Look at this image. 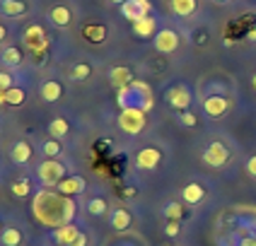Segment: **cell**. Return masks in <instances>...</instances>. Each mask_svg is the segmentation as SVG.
<instances>
[{"label":"cell","mask_w":256,"mask_h":246,"mask_svg":"<svg viewBox=\"0 0 256 246\" xmlns=\"http://www.w3.org/2000/svg\"><path fill=\"white\" fill-rule=\"evenodd\" d=\"M87 242H90V237H87V234H80V237L75 239V244L72 246H87Z\"/></svg>","instance_id":"obj_39"},{"label":"cell","mask_w":256,"mask_h":246,"mask_svg":"<svg viewBox=\"0 0 256 246\" xmlns=\"http://www.w3.org/2000/svg\"><path fill=\"white\" fill-rule=\"evenodd\" d=\"M157 31H160L157 29V19L152 14H145L138 22H133V34L140 36V39H150V36H155Z\"/></svg>","instance_id":"obj_12"},{"label":"cell","mask_w":256,"mask_h":246,"mask_svg":"<svg viewBox=\"0 0 256 246\" xmlns=\"http://www.w3.org/2000/svg\"><path fill=\"white\" fill-rule=\"evenodd\" d=\"M121 14L126 17L128 22H138L140 17H145V12L138 7V2H136V0H126V2L121 5Z\"/></svg>","instance_id":"obj_25"},{"label":"cell","mask_w":256,"mask_h":246,"mask_svg":"<svg viewBox=\"0 0 256 246\" xmlns=\"http://www.w3.org/2000/svg\"><path fill=\"white\" fill-rule=\"evenodd\" d=\"M60 150H63V145L58 143L56 138H48V140L42 145V152L46 159H56L58 155H60Z\"/></svg>","instance_id":"obj_29"},{"label":"cell","mask_w":256,"mask_h":246,"mask_svg":"<svg viewBox=\"0 0 256 246\" xmlns=\"http://www.w3.org/2000/svg\"><path fill=\"white\" fill-rule=\"evenodd\" d=\"M249 39H252V41H256V27L249 31Z\"/></svg>","instance_id":"obj_41"},{"label":"cell","mask_w":256,"mask_h":246,"mask_svg":"<svg viewBox=\"0 0 256 246\" xmlns=\"http://www.w3.org/2000/svg\"><path fill=\"white\" fill-rule=\"evenodd\" d=\"M68 176V169L58 159H46L36 167V179L44 184V188H56Z\"/></svg>","instance_id":"obj_3"},{"label":"cell","mask_w":256,"mask_h":246,"mask_svg":"<svg viewBox=\"0 0 256 246\" xmlns=\"http://www.w3.org/2000/svg\"><path fill=\"white\" fill-rule=\"evenodd\" d=\"M22 41L24 46L29 48V53H34V56L42 58L46 53V48H48V36H46V31H44L39 24H29L24 29V34H22Z\"/></svg>","instance_id":"obj_8"},{"label":"cell","mask_w":256,"mask_h":246,"mask_svg":"<svg viewBox=\"0 0 256 246\" xmlns=\"http://www.w3.org/2000/svg\"><path fill=\"white\" fill-rule=\"evenodd\" d=\"M0 234H2V225H0Z\"/></svg>","instance_id":"obj_45"},{"label":"cell","mask_w":256,"mask_h":246,"mask_svg":"<svg viewBox=\"0 0 256 246\" xmlns=\"http://www.w3.org/2000/svg\"><path fill=\"white\" fill-rule=\"evenodd\" d=\"M27 99V92L22 87H10L8 92H0V104H8V106H22Z\"/></svg>","instance_id":"obj_19"},{"label":"cell","mask_w":256,"mask_h":246,"mask_svg":"<svg viewBox=\"0 0 256 246\" xmlns=\"http://www.w3.org/2000/svg\"><path fill=\"white\" fill-rule=\"evenodd\" d=\"M232 106H234V101L230 94H210V97L200 99V109L208 118H222L232 111Z\"/></svg>","instance_id":"obj_4"},{"label":"cell","mask_w":256,"mask_h":246,"mask_svg":"<svg viewBox=\"0 0 256 246\" xmlns=\"http://www.w3.org/2000/svg\"><path fill=\"white\" fill-rule=\"evenodd\" d=\"M87 210H90L92 215H104V213H106V201H104V198H92L90 205H87Z\"/></svg>","instance_id":"obj_33"},{"label":"cell","mask_w":256,"mask_h":246,"mask_svg":"<svg viewBox=\"0 0 256 246\" xmlns=\"http://www.w3.org/2000/svg\"><path fill=\"white\" fill-rule=\"evenodd\" d=\"M170 7L176 17H191L198 10V0H170Z\"/></svg>","instance_id":"obj_22"},{"label":"cell","mask_w":256,"mask_h":246,"mask_svg":"<svg viewBox=\"0 0 256 246\" xmlns=\"http://www.w3.org/2000/svg\"><path fill=\"white\" fill-rule=\"evenodd\" d=\"M109 2H114V5H124L126 0H109Z\"/></svg>","instance_id":"obj_43"},{"label":"cell","mask_w":256,"mask_h":246,"mask_svg":"<svg viewBox=\"0 0 256 246\" xmlns=\"http://www.w3.org/2000/svg\"><path fill=\"white\" fill-rule=\"evenodd\" d=\"M82 36L90 39V41H94V43H102L106 39V29L102 27V24H87V27L82 29Z\"/></svg>","instance_id":"obj_27"},{"label":"cell","mask_w":256,"mask_h":246,"mask_svg":"<svg viewBox=\"0 0 256 246\" xmlns=\"http://www.w3.org/2000/svg\"><path fill=\"white\" fill-rule=\"evenodd\" d=\"M179 123H182L184 128H194V126H198V116L194 114L191 109H188V111H182V114H179Z\"/></svg>","instance_id":"obj_32"},{"label":"cell","mask_w":256,"mask_h":246,"mask_svg":"<svg viewBox=\"0 0 256 246\" xmlns=\"http://www.w3.org/2000/svg\"><path fill=\"white\" fill-rule=\"evenodd\" d=\"M10 159H12L14 164H27L29 159H32V145L24 143V140H17L12 145V150H10Z\"/></svg>","instance_id":"obj_21"},{"label":"cell","mask_w":256,"mask_h":246,"mask_svg":"<svg viewBox=\"0 0 256 246\" xmlns=\"http://www.w3.org/2000/svg\"><path fill=\"white\" fill-rule=\"evenodd\" d=\"M5 39H8V29H5L2 24H0V43L5 41Z\"/></svg>","instance_id":"obj_40"},{"label":"cell","mask_w":256,"mask_h":246,"mask_svg":"<svg viewBox=\"0 0 256 246\" xmlns=\"http://www.w3.org/2000/svg\"><path fill=\"white\" fill-rule=\"evenodd\" d=\"M130 222H133V217H130V213H128L126 208H114V210L109 213V227L116 232L128 230Z\"/></svg>","instance_id":"obj_15"},{"label":"cell","mask_w":256,"mask_h":246,"mask_svg":"<svg viewBox=\"0 0 256 246\" xmlns=\"http://www.w3.org/2000/svg\"><path fill=\"white\" fill-rule=\"evenodd\" d=\"M70 133V123L66 121V118H51V123H48V135L51 138H56V140H60V138H66Z\"/></svg>","instance_id":"obj_24"},{"label":"cell","mask_w":256,"mask_h":246,"mask_svg":"<svg viewBox=\"0 0 256 246\" xmlns=\"http://www.w3.org/2000/svg\"><path fill=\"white\" fill-rule=\"evenodd\" d=\"M48 19H51V24L58 29L68 27L72 19L70 14V7H66V5H56V7H51V12H48Z\"/></svg>","instance_id":"obj_17"},{"label":"cell","mask_w":256,"mask_h":246,"mask_svg":"<svg viewBox=\"0 0 256 246\" xmlns=\"http://www.w3.org/2000/svg\"><path fill=\"white\" fill-rule=\"evenodd\" d=\"M0 63L2 65H8V68H20L22 65V51L17 48V46H8L2 53H0Z\"/></svg>","instance_id":"obj_23"},{"label":"cell","mask_w":256,"mask_h":246,"mask_svg":"<svg viewBox=\"0 0 256 246\" xmlns=\"http://www.w3.org/2000/svg\"><path fill=\"white\" fill-rule=\"evenodd\" d=\"M206 196H208V188L203 186L200 181H191V184H186L182 188V203L184 205H200V203L206 201Z\"/></svg>","instance_id":"obj_11"},{"label":"cell","mask_w":256,"mask_h":246,"mask_svg":"<svg viewBox=\"0 0 256 246\" xmlns=\"http://www.w3.org/2000/svg\"><path fill=\"white\" fill-rule=\"evenodd\" d=\"M145 123H148V111H142V109H121V114H118V128L128 135L142 133Z\"/></svg>","instance_id":"obj_5"},{"label":"cell","mask_w":256,"mask_h":246,"mask_svg":"<svg viewBox=\"0 0 256 246\" xmlns=\"http://www.w3.org/2000/svg\"><path fill=\"white\" fill-rule=\"evenodd\" d=\"M160 162H162V150H160V147H155V145L142 147L140 152L136 155V167H138V169H142V172H152Z\"/></svg>","instance_id":"obj_10"},{"label":"cell","mask_w":256,"mask_h":246,"mask_svg":"<svg viewBox=\"0 0 256 246\" xmlns=\"http://www.w3.org/2000/svg\"><path fill=\"white\" fill-rule=\"evenodd\" d=\"M56 191H60L63 196H78V193H82L85 191V179L82 176H78V174H72V176H66L60 184L56 186Z\"/></svg>","instance_id":"obj_14"},{"label":"cell","mask_w":256,"mask_h":246,"mask_svg":"<svg viewBox=\"0 0 256 246\" xmlns=\"http://www.w3.org/2000/svg\"><path fill=\"white\" fill-rule=\"evenodd\" d=\"M164 234H167L170 239H174V237L179 234V222H176V220H170V222L164 225Z\"/></svg>","instance_id":"obj_36"},{"label":"cell","mask_w":256,"mask_h":246,"mask_svg":"<svg viewBox=\"0 0 256 246\" xmlns=\"http://www.w3.org/2000/svg\"><path fill=\"white\" fill-rule=\"evenodd\" d=\"M200 159H203V164H208L213 169H220V167H225L230 159H232V152H230V147L225 143L213 140V143L206 145V150L200 152Z\"/></svg>","instance_id":"obj_6"},{"label":"cell","mask_w":256,"mask_h":246,"mask_svg":"<svg viewBox=\"0 0 256 246\" xmlns=\"http://www.w3.org/2000/svg\"><path fill=\"white\" fill-rule=\"evenodd\" d=\"M63 97V85L58 82V80H46L42 85V99L46 101V104H54V101H58Z\"/></svg>","instance_id":"obj_20"},{"label":"cell","mask_w":256,"mask_h":246,"mask_svg":"<svg viewBox=\"0 0 256 246\" xmlns=\"http://www.w3.org/2000/svg\"><path fill=\"white\" fill-rule=\"evenodd\" d=\"M136 2H138V7H140L142 12L150 14V10H152V2H150V0H136Z\"/></svg>","instance_id":"obj_38"},{"label":"cell","mask_w":256,"mask_h":246,"mask_svg":"<svg viewBox=\"0 0 256 246\" xmlns=\"http://www.w3.org/2000/svg\"><path fill=\"white\" fill-rule=\"evenodd\" d=\"M162 215H164V220L170 222V220H182V215H184V203L182 201H174V203H167L164 205V210H162Z\"/></svg>","instance_id":"obj_28"},{"label":"cell","mask_w":256,"mask_h":246,"mask_svg":"<svg viewBox=\"0 0 256 246\" xmlns=\"http://www.w3.org/2000/svg\"><path fill=\"white\" fill-rule=\"evenodd\" d=\"M230 89L225 82H210V85H206V94L203 97H210V94H228Z\"/></svg>","instance_id":"obj_34"},{"label":"cell","mask_w":256,"mask_h":246,"mask_svg":"<svg viewBox=\"0 0 256 246\" xmlns=\"http://www.w3.org/2000/svg\"><path fill=\"white\" fill-rule=\"evenodd\" d=\"M0 244L2 246H20L22 244V232L14 230V227H5L0 234Z\"/></svg>","instance_id":"obj_26"},{"label":"cell","mask_w":256,"mask_h":246,"mask_svg":"<svg viewBox=\"0 0 256 246\" xmlns=\"http://www.w3.org/2000/svg\"><path fill=\"white\" fill-rule=\"evenodd\" d=\"M116 101L121 109H142V111H152L155 99H152V89L142 80H133L130 85L121 87L116 92Z\"/></svg>","instance_id":"obj_2"},{"label":"cell","mask_w":256,"mask_h":246,"mask_svg":"<svg viewBox=\"0 0 256 246\" xmlns=\"http://www.w3.org/2000/svg\"><path fill=\"white\" fill-rule=\"evenodd\" d=\"M244 169H246V174H249L252 179H256V155H252V157L244 162Z\"/></svg>","instance_id":"obj_37"},{"label":"cell","mask_w":256,"mask_h":246,"mask_svg":"<svg viewBox=\"0 0 256 246\" xmlns=\"http://www.w3.org/2000/svg\"><path fill=\"white\" fill-rule=\"evenodd\" d=\"M213 2H218V5H225V2H230V0H213Z\"/></svg>","instance_id":"obj_44"},{"label":"cell","mask_w":256,"mask_h":246,"mask_svg":"<svg viewBox=\"0 0 256 246\" xmlns=\"http://www.w3.org/2000/svg\"><path fill=\"white\" fill-rule=\"evenodd\" d=\"M164 101L170 104L174 111H188L191 109V101H194V94H191V89L184 85V82H176V85H172L167 92H164Z\"/></svg>","instance_id":"obj_7"},{"label":"cell","mask_w":256,"mask_h":246,"mask_svg":"<svg viewBox=\"0 0 256 246\" xmlns=\"http://www.w3.org/2000/svg\"><path fill=\"white\" fill-rule=\"evenodd\" d=\"M10 191H12V196H17V198H27L29 193H32V179H20V181H14L12 186H10Z\"/></svg>","instance_id":"obj_31"},{"label":"cell","mask_w":256,"mask_h":246,"mask_svg":"<svg viewBox=\"0 0 256 246\" xmlns=\"http://www.w3.org/2000/svg\"><path fill=\"white\" fill-rule=\"evenodd\" d=\"M27 2L24 0H0V12L5 17H22L27 14Z\"/></svg>","instance_id":"obj_18"},{"label":"cell","mask_w":256,"mask_h":246,"mask_svg":"<svg viewBox=\"0 0 256 246\" xmlns=\"http://www.w3.org/2000/svg\"><path fill=\"white\" fill-rule=\"evenodd\" d=\"M92 75V65H87V63H78L70 72H68V77H70L72 82H80V80H87Z\"/></svg>","instance_id":"obj_30"},{"label":"cell","mask_w":256,"mask_h":246,"mask_svg":"<svg viewBox=\"0 0 256 246\" xmlns=\"http://www.w3.org/2000/svg\"><path fill=\"white\" fill-rule=\"evenodd\" d=\"M109 82H112L116 89H121V87H126L133 82V72H130V68H126V65H116V68L109 70Z\"/></svg>","instance_id":"obj_16"},{"label":"cell","mask_w":256,"mask_h":246,"mask_svg":"<svg viewBox=\"0 0 256 246\" xmlns=\"http://www.w3.org/2000/svg\"><path fill=\"white\" fill-rule=\"evenodd\" d=\"M252 87H254V92H256V72L252 75Z\"/></svg>","instance_id":"obj_42"},{"label":"cell","mask_w":256,"mask_h":246,"mask_svg":"<svg viewBox=\"0 0 256 246\" xmlns=\"http://www.w3.org/2000/svg\"><path fill=\"white\" fill-rule=\"evenodd\" d=\"M82 232L78 230V225H63V227H58V230H54V242L60 246H72L75 244V239L80 237Z\"/></svg>","instance_id":"obj_13"},{"label":"cell","mask_w":256,"mask_h":246,"mask_svg":"<svg viewBox=\"0 0 256 246\" xmlns=\"http://www.w3.org/2000/svg\"><path fill=\"white\" fill-rule=\"evenodd\" d=\"M75 210L78 208H75V201L70 196H63L60 191H54V188H39L32 198L34 220L44 227H51V230L70 225L75 220Z\"/></svg>","instance_id":"obj_1"},{"label":"cell","mask_w":256,"mask_h":246,"mask_svg":"<svg viewBox=\"0 0 256 246\" xmlns=\"http://www.w3.org/2000/svg\"><path fill=\"white\" fill-rule=\"evenodd\" d=\"M152 46H155L160 53H174L179 46H182V36H179V31L172 27H164L160 29L155 36H152Z\"/></svg>","instance_id":"obj_9"},{"label":"cell","mask_w":256,"mask_h":246,"mask_svg":"<svg viewBox=\"0 0 256 246\" xmlns=\"http://www.w3.org/2000/svg\"><path fill=\"white\" fill-rule=\"evenodd\" d=\"M10 87H14L12 75H10L8 70H0V92H8Z\"/></svg>","instance_id":"obj_35"}]
</instances>
